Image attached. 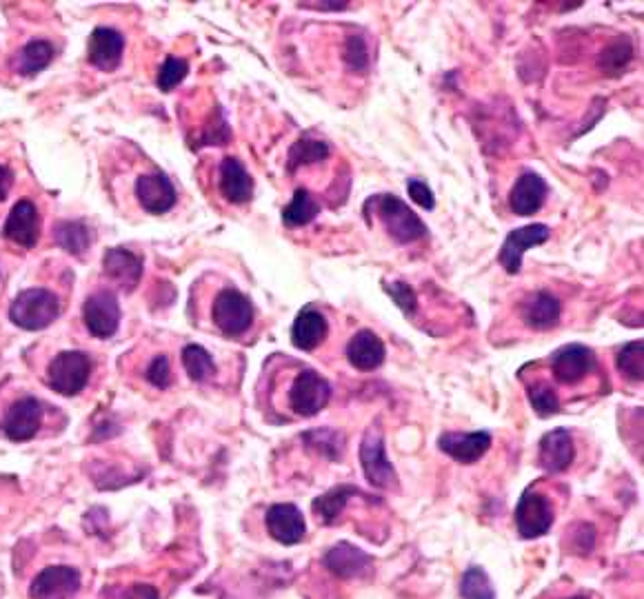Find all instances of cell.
I'll return each mask as SVG.
<instances>
[{"mask_svg":"<svg viewBox=\"0 0 644 599\" xmlns=\"http://www.w3.org/2000/svg\"><path fill=\"white\" fill-rule=\"evenodd\" d=\"M367 207H374V213L398 245H411V242L427 236L425 222H422L418 213L398 196H391V194L374 196L371 200H367Z\"/></svg>","mask_w":644,"mask_h":599,"instance_id":"6da1fadb","label":"cell"},{"mask_svg":"<svg viewBox=\"0 0 644 599\" xmlns=\"http://www.w3.org/2000/svg\"><path fill=\"white\" fill-rule=\"evenodd\" d=\"M60 313V302L49 289L20 291L9 307V318L25 331L47 329Z\"/></svg>","mask_w":644,"mask_h":599,"instance_id":"7a4b0ae2","label":"cell"},{"mask_svg":"<svg viewBox=\"0 0 644 599\" xmlns=\"http://www.w3.org/2000/svg\"><path fill=\"white\" fill-rule=\"evenodd\" d=\"M89 375H92V360L85 353L63 351L49 364L47 378L56 393L72 398L87 387Z\"/></svg>","mask_w":644,"mask_h":599,"instance_id":"3957f363","label":"cell"},{"mask_svg":"<svg viewBox=\"0 0 644 599\" xmlns=\"http://www.w3.org/2000/svg\"><path fill=\"white\" fill-rule=\"evenodd\" d=\"M211 318L225 335H243L254 324V304L238 289H225L214 300Z\"/></svg>","mask_w":644,"mask_h":599,"instance_id":"277c9868","label":"cell"},{"mask_svg":"<svg viewBox=\"0 0 644 599\" xmlns=\"http://www.w3.org/2000/svg\"><path fill=\"white\" fill-rule=\"evenodd\" d=\"M331 398L329 382L322 378L320 373L303 369L298 373L289 389V404L294 413L303 415V418H314L322 409H325Z\"/></svg>","mask_w":644,"mask_h":599,"instance_id":"5b68a950","label":"cell"},{"mask_svg":"<svg viewBox=\"0 0 644 599\" xmlns=\"http://www.w3.org/2000/svg\"><path fill=\"white\" fill-rule=\"evenodd\" d=\"M360 464L369 484H374L376 489H394L398 484L396 469L387 458L385 440H382L380 431L369 429L365 433V440L360 444Z\"/></svg>","mask_w":644,"mask_h":599,"instance_id":"8992f818","label":"cell"},{"mask_svg":"<svg viewBox=\"0 0 644 599\" xmlns=\"http://www.w3.org/2000/svg\"><path fill=\"white\" fill-rule=\"evenodd\" d=\"M549 238H551V229L547 225H542V222H533V225L513 229L505 238V242H502V249L498 253L500 267L505 269L509 276H516V273H520L525 251L545 245Z\"/></svg>","mask_w":644,"mask_h":599,"instance_id":"52a82bcc","label":"cell"},{"mask_svg":"<svg viewBox=\"0 0 644 599\" xmlns=\"http://www.w3.org/2000/svg\"><path fill=\"white\" fill-rule=\"evenodd\" d=\"M516 526L525 540H536V537L547 535L553 526V506L549 497L531 489L522 493L516 506Z\"/></svg>","mask_w":644,"mask_h":599,"instance_id":"ba28073f","label":"cell"},{"mask_svg":"<svg viewBox=\"0 0 644 599\" xmlns=\"http://www.w3.org/2000/svg\"><path fill=\"white\" fill-rule=\"evenodd\" d=\"M83 320L87 331L98 340H107L118 331L120 304L112 291H96L83 304Z\"/></svg>","mask_w":644,"mask_h":599,"instance_id":"9c48e42d","label":"cell"},{"mask_svg":"<svg viewBox=\"0 0 644 599\" xmlns=\"http://www.w3.org/2000/svg\"><path fill=\"white\" fill-rule=\"evenodd\" d=\"M596 367V355L585 344H567L551 355V371L562 384H578Z\"/></svg>","mask_w":644,"mask_h":599,"instance_id":"30bf717a","label":"cell"},{"mask_svg":"<svg viewBox=\"0 0 644 599\" xmlns=\"http://www.w3.org/2000/svg\"><path fill=\"white\" fill-rule=\"evenodd\" d=\"M80 588V575L72 566H47L29 586L32 599H69Z\"/></svg>","mask_w":644,"mask_h":599,"instance_id":"8fae6325","label":"cell"},{"mask_svg":"<svg viewBox=\"0 0 644 599\" xmlns=\"http://www.w3.org/2000/svg\"><path fill=\"white\" fill-rule=\"evenodd\" d=\"M547 196H549L547 180L540 174H536V171H525V174H520L516 185L511 189L509 207L516 216L527 218L545 207Z\"/></svg>","mask_w":644,"mask_h":599,"instance_id":"7c38bea8","label":"cell"},{"mask_svg":"<svg viewBox=\"0 0 644 599\" xmlns=\"http://www.w3.org/2000/svg\"><path fill=\"white\" fill-rule=\"evenodd\" d=\"M3 233L7 240L16 242V245L32 249L38 245L40 238V216L32 200H18L9 211L5 220Z\"/></svg>","mask_w":644,"mask_h":599,"instance_id":"4fadbf2b","label":"cell"},{"mask_svg":"<svg viewBox=\"0 0 644 599\" xmlns=\"http://www.w3.org/2000/svg\"><path fill=\"white\" fill-rule=\"evenodd\" d=\"M136 196L140 207L152 216H163L171 207L176 205V189L171 185V180L154 171V174H145L136 180Z\"/></svg>","mask_w":644,"mask_h":599,"instance_id":"5bb4252c","label":"cell"},{"mask_svg":"<svg viewBox=\"0 0 644 599\" xmlns=\"http://www.w3.org/2000/svg\"><path fill=\"white\" fill-rule=\"evenodd\" d=\"M125 52V38L112 27H98L89 36L87 58L100 71H116Z\"/></svg>","mask_w":644,"mask_h":599,"instance_id":"9a60e30c","label":"cell"},{"mask_svg":"<svg viewBox=\"0 0 644 599\" xmlns=\"http://www.w3.org/2000/svg\"><path fill=\"white\" fill-rule=\"evenodd\" d=\"M438 449L460 464H474L491 449V435L487 431L474 433H442Z\"/></svg>","mask_w":644,"mask_h":599,"instance_id":"2e32d148","label":"cell"},{"mask_svg":"<svg viewBox=\"0 0 644 599\" xmlns=\"http://www.w3.org/2000/svg\"><path fill=\"white\" fill-rule=\"evenodd\" d=\"M267 531L276 542L294 546L305 537V517L296 504H274L267 511Z\"/></svg>","mask_w":644,"mask_h":599,"instance_id":"e0dca14e","label":"cell"},{"mask_svg":"<svg viewBox=\"0 0 644 599\" xmlns=\"http://www.w3.org/2000/svg\"><path fill=\"white\" fill-rule=\"evenodd\" d=\"M43 422V406L34 398L18 400L5 418V435L12 442L32 440Z\"/></svg>","mask_w":644,"mask_h":599,"instance_id":"ac0fdd59","label":"cell"},{"mask_svg":"<svg viewBox=\"0 0 644 599\" xmlns=\"http://www.w3.org/2000/svg\"><path fill=\"white\" fill-rule=\"evenodd\" d=\"M387 349L371 329L358 331L347 344V360L358 371H376L385 364Z\"/></svg>","mask_w":644,"mask_h":599,"instance_id":"d6986e66","label":"cell"},{"mask_svg":"<svg viewBox=\"0 0 644 599\" xmlns=\"http://www.w3.org/2000/svg\"><path fill=\"white\" fill-rule=\"evenodd\" d=\"M220 191L231 205H245L254 198V178L238 158H225L220 162Z\"/></svg>","mask_w":644,"mask_h":599,"instance_id":"ffe728a7","label":"cell"},{"mask_svg":"<svg viewBox=\"0 0 644 599\" xmlns=\"http://www.w3.org/2000/svg\"><path fill=\"white\" fill-rule=\"evenodd\" d=\"M573 458H576V446L569 431L553 429L540 442V464L547 473L567 471Z\"/></svg>","mask_w":644,"mask_h":599,"instance_id":"44dd1931","label":"cell"},{"mask_svg":"<svg viewBox=\"0 0 644 599\" xmlns=\"http://www.w3.org/2000/svg\"><path fill=\"white\" fill-rule=\"evenodd\" d=\"M329 333L327 318L314 307H305L298 313L291 327V344L300 351H314L322 342H325Z\"/></svg>","mask_w":644,"mask_h":599,"instance_id":"7402d4cb","label":"cell"},{"mask_svg":"<svg viewBox=\"0 0 644 599\" xmlns=\"http://www.w3.org/2000/svg\"><path fill=\"white\" fill-rule=\"evenodd\" d=\"M560 300L553 296L549 291H536L531 293V296L522 302L520 307V316L525 320L527 327L536 329V331H545L556 327L560 322Z\"/></svg>","mask_w":644,"mask_h":599,"instance_id":"603a6c76","label":"cell"},{"mask_svg":"<svg viewBox=\"0 0 644 599\" xmlns=\"http://www.w3.org/2000/svg\"><path fill=\"white\" fill-rule=\"evenodd\" d=\"M325 566L340 580H354L371 566V557L365 551H360L358 546L340 542L327 551Z\"/></svg>","mask_w":644,"mask_h":599,"instance_id":"cb8c5ba5","label":"cell"},{"mask_svg":"<svg viewBox=\"0 0 644 599\" xmlns=\"http://www.w3.org/2000/svg\"><path fill=\"white\" fill-rule=\"evenodd\" d=\"M105 276L118 282L120 287L132 291L143 276V260L129 249H109L103 260Z\"/></svg>","mask_w":644,"mask_h":599,"instance_id":"d4e9b609","label":"cell"},{"mask_svg":"<svg viewBox=\"0 0 644 599\" xmlns=\"http://www.w3.org/2000/svg\"><path fill=\"white\" fill-rule=\"evenodd\" d=\"M318 213H320V207L314 200V196H311L307 189L300 187L294 191V198H291L289 205L283 209V225L287 229L305 227L309 222L316 220Z\"/></svg>","mask_w":644,"mask_h":599,"instance_id":"484cf974","label":"cell"},{"mask_svg":"<svg viewBox=\"0 0 644 599\" xmlns=\"http://www.w3.org/2000/svg\"><path fill=\"white\" fill-rule=\"evenodd\" d=\"M331 154V147L325 140L316 138H300L291 145L287 154V171H296L298 167L316 165V162L327 160Z\"/></svg>","mask_w":644,"mask_h":599,"instance_id":"4316f807","label":"cell"},{"mask_svg":"<svg viewBox=\"0 0 644 599\" xmlns=\"http://www.w3.org/2000/svg\"><path fill=\"white\" fill-rule=\"evenodd\" d=\"M356 495H360V489H356V486H347V484L336 486V489H331L325 495L316 497L314 513L325 524H331L334 520H338V515L342 513V509H345L347 502Z\"/></svg>","mask_w":644,"mask_h":599,"instance_id":"83f0119b","label":"cell"},{"mask_svg":"<svg viewBox=\"0 0 644 599\" xmlns=\"http://www.w3.org/2000/svg\"><path fill=\"white\" fill-rule=\"evenodd\" d=\"M52 58H54L52 43H47V40H32V43L25 45L23 52H20L18 71L23 76L40 74Z\"/></svg>","mask_w":644,"mask_h":599,"instance_id":"f1b7e54d","label":"cell"},{"mask_svg":"<svg viewBox=\"0 0 644 599\" xmlns=\"http://www.w3.org/2000/svg\"><path fill=\"white\" fill-rule=\"evenodd\" d=\"M56 242L67 253L80 256L89 247V242H92V231L83 222H60L56 227Z\"/></svg>","mask_w":644,"mask_h":599,"instance_id":"f546056e","label":"cell"},{"mask_svg":"<svg viewBox=\"0 0 644 599\" xmlns=\"http://www.w3.org/2000/svg\"><path fill=\"white\" fill-rule=\"evenodd\" d=\"M183 364L187 375L194 382H205L211 373H214V360L205 347L200 344H187L183 349Z\"/></svg>","mask_w":644,"mask_h":599,"instance_id":"4dcf8cb0","label":"cell"},{"mask_svg":"<svg viewBox=\"0 0 644 599\" xmlns=\"http://www.w3.org/2000/svg\"><path fill=\"white\" fill-rule=\"evenodd\" d=\"M644 342L642 340H633L629 344H625L618 351V369L622 375H627L631 382H642L644 378Z\"/></svg>","mask_w":644,"mask_h":599,"instance_id":"1f68e13d","label":"cell"},{"mask_svg":"<svg viewBox=\"0 0 644 599\" xmlns=\"http://www.w3.org/2000/svg\"><path fill=\"white\" fill-rule=\"evenodd\" d=\"M529 402L540 418H549V415H556L560 411V400L553 387L547 382H533L527 387Z\"/></svg>","mask_w":644,"mask_h":599,"instance_id":"d6a6232c","label":"cell"},{"mask_svg":"<svg viewBox=\"0 0 644 599\" xmlns=\"http://www.w3.org/2000/svg\"><path fill=\"white\" fill-rule=\"evenodd\" d=\"M460 595L465 599H496V591L482 568H469L460 580Z\"/></svg>","mask_w":644,"mask_h":599,"instance_id":"836d02e7","label":"cell"},{"mask_svg":"<svg viewBox=\"0 0 644 599\" xmlns=\"http://www.w3.org/2000/svg\"><path fill=\"white\" fill-rule=\"evenodd\" d=\"M633 56V47L627 38H618L602 52L600 65L605 71H611V74H618V71L625 67Z\"/></svg>","mask_w":644,"mask_h":599,"instance_id":"e575fe53","label":"cell"},{"mask_svg":"<svg viewBox=\"0 0 644 599\" xmlns=\"http://www.w3.org/2000/svg\"><path fill=\"white\" fill-rule=\"evenodd\" d=\"M189 74V65L185 63L183 58H176V56H169L163 67L158 71V87L160 91H174Z\"/></svg>","mask_w":644,"mask_h":599,"instance_id":"d590c367","label":"cell"},{"mask_svg":"<svg viewBox=\"0 0 644 599\" xmlns=\"http://www.w3.org/2000/svg\"><path fill=\"white\" fill-rule=\"evenodd\" d=\"M305 440H307L309 446L314 444L316 451H320L322 455H327V460H340V455H342V440H340L338 433L320 429V431L307 433Z\"/></svg>","mask_w":644,"mask_h":599,"instance_id":"8d00e7d4","label":"cell"},{"mask_svg":"<svg viewBox=\"0 0 644 599\" xmlns=\"http://www.w3.org/2000/svg\"><path fill=\"white\" fill-rule=\"evenodd\" d=\"M382 287H385L389 298L396 302V307L405 313V316L411 318L418 311V298L407 282H385Z\"/></svg>","mask_w":644,"mask_h":599,"instance_id":"74e56055","label":"cell"},{"mask_svg":"<svg viewBox=\"0 0 644 599\" xmlns=\"http://www.w3.org/2000/svg\"><path fill=\"white\" fill-rule=\"evenodd\" d=\"M345 63L354 71H365L369 67V49L362 36H349L345 45Z\"/></svg>","mask_w":644,"mask_h":599,"instance_id":"f35d334b","label":"cell"},{"mask_svg":"<svg viewBox=\"0 0 644 599\" xmlns=\"http://www.w3.org/2000/svg\"><path fill=\"white\" fill-rule=\"evenodd\" d=\"M407 194L409 198L416 202L418 207H422L425 211H431L436 207V198H434V191L429 189V185L425 180H418V178H411L407 180Z\"/></svg>","mask_w":644,"mask_h":599,"instance_id":"ab89813d","label":"cell"},{"mask_svg":"<svg viewBox=\"0 0 644 599\" xmlns=\"http://www.w3.org/2000/svg\"><path fill=\"white\" fill-rule=\"evenodd\" d=\"M147 380L154 384L158 389H167L171 382V369H169V360L165 355H158V358L149 364L147 369Z\"/></svg>","mask_w":644,"mask_h":599,"instance_id":"60d3db41","label":"cell"},{"mask_svg":"<svg viewBox=\"0 0 644 599\" xmlns=\"http://www.w3.org/2000/svg\"><path fill=\"white\" fill-rule=\"evenodd\" d=\"M12 185H14V174L7 167L0 165V202H3L9 196V191H12Z\"/></svg>","mask_w":644,"mask_h":599,"instance_id":"b9f144b4","label":"cell"},{"mask_svg":"<svg viewBox=\"0 0 644 599\" xmlns=\"http://www.w3.org/2000/svg\"><path fill=\"white\" fill-rule=\"evenodd\" d=\"M314 9H327V12H338V9H347L349 3H318L311 5Z\"/></svg>","mask_w":644,"mask_h":599,"instance_id":"7bdbcfd3","label":"cell"},{"mask_svg":"<svg viewBox=\"0 0 644 599\" xmlns=\"http://www.w3.org/2000/svg\"><path fill=\"white\" fill-rule=\"evenodd\" d=\"M569 599H589V597H585V595H578V597H569Z\"/></svg>","mask_w":644,"mask_h":599,"instance_id":"ee69618b","label":"cell"}]
</instances>
